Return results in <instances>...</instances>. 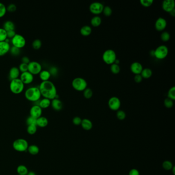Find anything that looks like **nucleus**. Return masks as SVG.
<instances>
[{"label":"nucleus","instance_id":"f257e3e1","mask_svg":"<svg viewBox=\"0 0 175 175\" xmlns=\"http://www.w3.org/2000/svg\"><path fill=\"white\" fill-rule=\"evenodd\" d=\"M41 95L44 98H47L50 100L56 98L57 91L55 85L51 81H42L40 83L39 87Z\"/></svg>","mask_w":175,"mask_h":175},{"label":"nucleus","instance_id":"f03ea898","mask_svg":"<svg viewBox=\"0 0 175 175\" xmlns=\"http://www.w3.org/2000/svg\"><path fill=\"white\" fill-rule=\"evenodd\" d=\"M39 88L36 86L31 87L25 91V97L26 99L31 102H37L41 97Z\"/></svg>","mask_w":175,"mask_h":175},{"label":"nucleus","instance_id":"7ed1b4c3","mask_svg":"<svg viewBox=\"0 0 175 175\" xmlns=\"http://www.w3.org/2000/svg\"><path fill=\"white\" fill-rule=\"evenodd\" d=\"M24 85L20 78H17L11 80L9 84V88L12 93L19 94L23 91Z\"/></svg>","mask_w":175,"mask_h":175},{"label":"nucleus","instance_id":"20e7f679","mask_svg":"<svg viewBox=\"0 0 175 175\" xmlns=\"http://www.w3.org/2000/svg\"><path fill=\"white\" fill-rule=\"evenodd\" d=\"M102 59L107 64H112L117 59V54L115 51L111 49H108L104 51L102 54Z\"/></svg>","mask_w":175,"mask_h":175},{"label":"nucleus","instance_id":"39448f33","mask_svg":"<svg viewBox=\"0 0 175 175\" xmlns=\"http://www.w3.org/2000/svg\"><path fill=\"white\" fill-rule=\"evenodd\" d=\"M12 146L15 150L18 152H24L27 150L29 146L27 140L24 139L20 138L14 141Z\"/></svg>","mask_w":175,"mask_h":175},{"label":"nucleus","instance_id":"423d86ee","mask_svg":"<svg viewBox=\"0 0 175 175\" xmlns=\"http://www.w3.org/2000/svg\"><path fill=\"white\" fill-rule=\"evenodd\" d=\"M72 86L76 91H83L88 87V82L86 80L81 77L75 78L72 81Z\"/></svg>","mask_w":175,"mask_h":175},{"label":"nucleus","instance_id":"0eeeda50","mask_svg":"<svg viewBox=\"0 0 175 175\" xmlns=\"http://www.w3.org/2000/svg\"><path fill=\"white\" fill-rule=\"evenodd\" d=\"M168 54V48L165 45L158 46L154 50V56L159 60L165 58Z\"/></svg>","mask_w":175,"mask_h":175},{"label":"nucleus","instance_id":"6e6552de","mask_svg":"<svg viewBox=\"0 0 175 175\" xmlns=\"http://www.w3.org/2000/svg\"><path fill=\"white\" fill-rule=\"evenodd\" d=\"M12 42L13 46L21 49L25 46L26 41L25 38L23 35L20 34H16L14 37L12 38Z\"/></svg>","mask_w":175,"mask_h":175},{"label":"nucleus","instance_id":"1a4fd4ad","mask_svg":"<svg viewBox=\"0 0 175 175\" xmlns=\"http://www.w3.org/2000/svg\"><path fill=\"white\" fill-rule=\"evenodd\" d=\"M42 70V67L41 64L37 61H32L28 64V71L33 75L39 74Z\"/></svg>","mask_w":175,"mask_h":175},{"label":"nucleus","instance_id":"9d476101","mask_svg":"<svg viewBox=\"0 0 175 175\" xmlns=\"http://www.w3.org/2000/svg\"><path fill=\"white\" fill-rule=\"evenodd\" d=\"M104 7V5L101 2H93L89 5V9L92 13L97 16L102 13Z\"/></svg>","mask_w":175,"mask_h":175},{"label":"nucleus","instance_id":"9b49d317","mask_svg":"<svg viewBox=\"0 0 175 175\" xmlns=\"http://www.w3.org/2000/svg\"><path fill=\"white\" fill-rule=\"evenodd\" d=\"M108 106L112 111H118L121 106V101L117 97L113 96L108 101Z\"/></svg>","mask_w":175,"mask_h":175},{"label":"nucleus","instance_id":"f8f14e48","mask_svg":"<svg viewBox=\"0 0 175 175\" xmlns=\"http://www.w3.org/2000/svg\"><path fill=\"white\" fill-rule=\"evenodd\" d=\"M23 83L24 84H29L32 83L34 80V76L33 74L27 72L22 73L20 74V78Z\"/></svg>","mask_w":175,"mask_h":175},{"label":"nucleus","instance_id":"ddd939ff","mask_svg":"<svg viewBox=\"0 0 175 175\" xmlns=\"http://www.w3.org/2000/svg\"><path fill=\"white\" fill-rule=\"evenodd\" d=\"M42 109L37 104L32 106L30 110V116L35 118L38 119L42 116Z\"/></svg>","mask_w":175,"mask_h":175},{"label":"nucleus","instance_id":"4468645a","mask_svg":"<svg viewBox=\"0 0 175 175\" xmlns=\"http://www.w3.org/2000/svg\"><path fill=\"white\" fill-rule=\"evenodd\" d=\"M175 2L174 0H164L162 2V9L168 12H169L175 9Z\"/></svg>","mask_w":175,"mask_h":175},{"label":"nucleus","instance_id":"2eb2a0df","mask_svg":"<svg viewBox=\"0 0 175 175\" xmlns=\"http://www.w3.org/2000/svg\"><path fill=\"white\" fill-rule=\"evenodd\" d=\"M167 26L166 19L162 17H159L157 19L155 23V28L158 31H163Z\"/></svg>","mask_w":175,"mask_h":175},{"label":"nucleus","instance_id":"dca6fc26","mask_svg":"<svg viewBox=\"0 0 175 175\" xmlns=\"http://www.w3.org/2000/svg\"><path fill=\"white\" fill-rule=\"evenodd\" d=\"M131 72L135 74H140L143 70V66L139 62H134L130 66Z\"/></svg>","mask_w":175,"mask_h":175},{"label":"nucleus","instance_id":"f3484780","mask_svg":"<svg viewBox=\"0 0 175 175\" xmlns=\"http://www.w3.org/2000/svg\"><path fill=\"white\" fill-rule=\"evenodd\" d=\"M9 43L5 41L0 42V56H3L7 54L10 50Z\"/></svg>","mask_w":175,"mask_h":175},{"label":"nucleus","instance_id":"a211bd4d","mask_svg":"<svg viewBox=\"0 0 175 175\" xmlns=\"http://www.w3.org/2000/svg\"><path fill=\"white\" fill-rule=\"evenodd\" d=\"M51 105L54 110L59 111L63 108V103L59 98H54L51 101Z\"/></svg>","mask_w":175,"mask_h":175},{"label":"nucleus","instance_id":"6ab92c4d","mask_svg":"<svg viewBox=\"0 0 175 175\" xmlns=\"http://www.w3.org/2000/svg\"><path fill=\"white\" fill-rule=\"evenodd\" d=\"M20 75V71L19 70L18 67L13 66L9 70V76L11 80L19 78Z\"/></svg>","mask_w":175,"mask_h":175},{"label":"nucleus","instance_id":"aec40b11","mask_svg":"<svg viewBox=\"0 0 175 175\" xmlns=\"http://www.w3.org/2000/svg\"><path fill=\"white\" fill-rule=\"evenodd\" d=\"M48 124V120L46 117L41 116L37 119L36 125L38 127L44 128V127H46Z\"/></svg>","mask_w":175,"mask_h":175},{"label":"nucleus","instance_id":"412c9836","mask_svg":"<svg viewBox=\"0 0 175 175\" xmlns=\"http://www.w3.org/2000/svg\"><path fill=\"white\" fill-rule=\"evenodd\" d=\"M82 128L86 130H89L92 129V123L91 120L88 119H84L82 120V122L81 124Z\"/></svg>","mask_w":175,"mask_h":175},{"label":"nucleus","instance_id":"4be33fe9","mask_svg":"<svg viewBox=\"0 0 175 175\" xmlns=\"http://www.w3.org/2000/svg\"><path fill=\"white\" fill-rule=\"evenodd\" d=\"M51 76L50 71L47 70H42L39 73L40 78L42 81L49 80Z\"/></svg>","mask_w":175,"mask_h":175},{"label":"nucleus","instance_id":"5701e85b","mask_svg":"<svg viewBox=\"0 0 175 175\" xmlns=\"http://www.w3.org/2000/svg\"><path fill=\"white\" fill-rule=\"evenodd\" d=\"M92 32V28L89 25H84L81 28V34L84 36H88L90 35Z\"/></svg>","mask_w":175,"mask_h":175},{"label":"nucleus","instance_id":"b1692460","mask_svg":"<svg viewBox=\"0 0 175 175\" xmlns=\"http://www.w3.org/2000/svg\"><path fill=\"white\" fill-rule=\"evenodd\" d=\"M3 28L6 31H15V25L12 21L10 20L6 21L3 25Z\"/></svg>","mask_w":175,"mask_h":175},{"label":"nucleus","instance_id":"393cba45","mask_svg":"<svg viewBox=\"0 0 175 175\" xmlns=\"http://www.w3.org/2000/svg\"><path fill=\"white\" fill-rule=\"evenodd\" d=\"M51 105V100L48 99L47 98H44L40 100L39 103L38 105L41 107L42 109L43 108H47L50 106Z\"/></svg>","mask_w":175,"mask_h":175},{"label":"nucleus","instance_id":"a878e982","mask_svg":"<svg viewBox=\"0 0 175 175\" xmlns=\"http://www.w3.org/2000/svg\"><path fill=\"white\" fill-rule=\"evenodd\" d=\"M102 23V19L98 16L93 17L91 20V23L93 27L99 26Z\"/></svg>","mask_w":175,"mask_h":175},{"label":"nucleus","instance_id":"bb28decb","mask_svg":"<svg viewBox=\"0 0 175 175\" xmlns=\"http://www.w3.org/2000/svg\"><path fill=\"white\" fill-rule=\"evenodd\" d=\"M140 74L143 78L149 79V78L151 77V76H152L153 72H152L151 69H149V68H145V69H143V70Z\"/></svg>","mask_w":175,"mask_h":175},{"label":"nucleus","instance_id":"cd10ccee","mask_svg":"<svg viewBox=\"0 0 175 175\" xmlns=\"http://www.w3.org/2000/svg\"><path fill=\"white\" fill-rule=\"evenodd\" d=\"M28 152L31 155H37L39 153V148L36 145H31L28 146Z\"/></svg>","mask_w":175,"mask_h":175},{"label":"nucleus","instance_id":"c85d7f7f","mask_svg":"<svg viewBox=\"0 0 175 175\" xmlns=\"http://www.w3.org/2000/svg\"><path fill=\"white\" fill-rule=\"evenodd\" d=\"M17 172L19 175H26L29 172L27 168L24 165H19L17 168Z\"/></svg>","mask_w":175,"mask_h":175},{"label":"nucleus","instance_id":"c756f323","mask_svg":"<svg viewBox=\"0 0 175 175\" xmlns=\"http://www.w3.org/2000/svg\"><path fill=\"white\" fill-rule=\"evenodd\" d=\"M83 92V96L85 98L88 99H89L92 98L93 95V92L92 89L90 88H86V89H84Z\"/></svg>","mask_w":175,"mask_h":175},{"label":"nucleus","instance_id":"7c9ffc66","mask_svg":"<svg viewBox=\"0 0 175 175\" xmlns=\"http://www.w3.org/2000/svg\"><path fill=\"white\" fill-rule=\"evenodd\" d=\"M110 69H111V72L114 74H118L119 73L120 71V66L116 63H114L112 64H111Z\"/></svg>","mask_w":175,"mask_h":175},{"label":"nucleus","instance_id":"2f4dec72","mask_svg":"<svg viewBox=\"0 0 175 175\" xmlns=\"http://www.w3.org/2000/svg\"><path fill=\"white\" fill-rule=\"evenodd\" d=\"M37 131V126L36 125H28L27 131L28 134L31 135L35 134Z\"/></svg>","mask_w":175,"mask_h":175},{"label":"nucleus","instance_id":"473e14b6","mask_svg":"<svg viewBox=\"0 0 175 175\" xmlns=\"http://www.w3.org/2000/svg\"><path fill=\"white\" fill-rule=\"evenodd\" d=\"M42 41L41 40L39 39L35 40L32 43V47L35 50H39L42 46Z\"/></svg>","mask_w":175,"mask_h":175},{"label":"nucleus","instance_id":"72a5a7b5","mask_svg":"<svg viewBox=\"0 0 175 175\" xmlns=\"http://www.w3.org/2000/svg\"><path fill=\"white\" fill-rule=\"evenodd\" d=\"M168 98L171 99L172 100H175V87L172 86L169 88L168 92Z\"/></svg>","mask_w":175,"mask_h":175},{"label":"nucleus","instance_id":"f704fd0d","mask_svg":"<svg viewBox=\"0 0 175 175\" xmlns=\"http://www.w3.org/2000/svg\"><path fill=\"white\" fill-rule=\"evenodd\" d=\"M102 12L105 16L110 17L112 14V10L110 6H105L104 7Z\"/></svg>","mask_w":175,"mask_h":175},{"label":"nucleus","instance_id":"c9c22d12","mask_svg":"<svg viewBox=\"0 0 175 175\" xmlns=\"http://www.w3.org/2000/svg\"><path fill=\"white\" fill-rule=\"evenodd\" d=\"M162 166L164 168V169H165L166 171H169V170L172 169L173 167L174 166H173L172 163L171 161L166 160L163 162Z\"/></svg>","mask_w":175,"mask_h":175},{"label":"nucleus","instance_id":"e433bc0d","mask_svg":"<svg viewBox=\"0 0 175 175\" xmlns=\"http://www.w3.org/2000/svg\"><path fill=\"white\" fill-rule=\"evenodd\" d=\"M161 39L162 40V41L164 42H167L171 38V35L170 34L168 31H163L161 34Z\"/></svg>","mask_w":175,"mask_h":175},{"label":"nucleus","instance_id":"4c0bfd02","mask_svg":"<svg viewBox=\"0 0 175 175\" xmlns=\"http://www.w3.org/2000/svg\"><path fill=\"white\" fill-rule=\"evenodd\" d=\"M7 38V31L3 28H0V42L4 41Z\"/></svg>","mask_w":175,"mask_h":175},{"label":"nucleus","instance_id":"58836bf2","mask_svg":"<svg viewBox=\"0 0 175 175\" xmlns=\"http://www.w3.org/2000/svg\"><path fill=\"white\" fill-rule=\"evenodd\" d=\"M7 8L5 5L0 2V18H2L6 15Z\"/></svg>","mask_w":175,"mask_h":175},{"label":"nucleus","instance_id":"ea45409f","mask_svg":"<svg viewBox=\"0 0 175 175\" xmlns=\"http://www.w3.org/2000/svg\"><path fill=\"white\" fill-rule=\"evenodd\" d=\"M164 105H165L166 108H172L173 106L174 102H173V100L171 99L166 98H165L164 101Z\"/></svg>","mask_w":175,"mask_h":175},{"label":"nucleus","instance_id":"a19ab883","mask_svg":"<svg viewBox=\"0 0 175 175\" xmlns=\"http://www.w3.org/2000/svg\"><path fill=\"white\" fill-rule=\"evenodd\" d=\"M116 115L117 118L120 120H123L126 118V113L122 110H118L117 111Z\"/></svg>","mask_w":175,"mask_h":175},{"label":"nucleus","instance_id":"79ce46f5","mask_svg":"<svg viewBox=\"0 0 175 175\" xmlns=\"http://www.w3.org/2000/svg\"><path fill=\"white\" fill-rule=\"evenodd\" d=\"M37 119L35 118L34 117L31 116H29L28 117L26 120V123L28 125H36L37 124Z\"/></svg>","mask_w":175,"mask_h":175},{"label":"nucleus","instance_id":"37998d69","mask_svg":"<svg viewBox=\"0 0 175 175\" xmlns=\"http://www.w3.org/2000/svg\"><path fill=\"white\" fill-rule=\"evenodd\" d=\"M140 4L144 7H149L153 3V0H140Z\"/></svg>","mask_w":175,"mask_h":175},{"label":"nucleus","instance_id":"c03bdc74","mask_svg":"<svg viewBox=\"0 0 175 175\" xmlns=\"http://www.w3.org/2000/svg\"><path fill=\"white\" fill-rule=\"evenodd\" d=\"M10 51L12 55H18L20 53V49L15 46H12L10 47Z\"/></svg>","mask_w":175,"mask_h":175},{"label":"nucleus","instance_id":"a18cd8bd","mask_svg":"<svg viewBox=\"0 0 175 175\" xmlns=\"http://www.w3.org/2000/svg\"><path fill=\"white\" fill-rule=\"evenodd\" d=\"M19 70L21 72L24 73V72H27L28 71V64L26 63H21L19 65Z\"/></svg>","mask_w":175,"mask_h":175},{"label":"nucleus","instance_id":"49530a36","mask_svg":"<svg viewBox=\"0 0 175 175\" xmlns=\"http://www.w3.org/2000/svg\"><path fill=\"white\" fill-rule=\"evenodd\" d=\"M6 8L8 12H14L17 10V6L15 4H10Z\"/></svg>","mask_w":175,"mask_h":175},{"label":"nucleus","instance_id":"de8ad7c7","mask_svg":"<svg viewBox=\"0 0 175 175\" xmlns=\"http://www.w3.org/2000/svg\"><path fill=\"white\" fill-rule=\"evenodd\" d=\"M82 119L79 117H75L73 119V122L76 125H79L81 124Z\"/></svg>","mask_w":175,"mask_h":175},{"label":"nucleus","instance_id":"09e8293b","mask_svg":"<svg viewBox=\"0 0 175 175\" xmlns=\"http://www.w3.org/2000/svg\"><path fill=\"white\" fill-rule=\"evenodd\" d=\"M134 81L136 83H139L141 82L143 80V78L142 77L141 74H135L134 76Z\"/></svg>","mask_w":175,"mask_h":175},{"label":"nucleus","instance_id":"8fccbe9b","mask_svg":"<svg viewBox=\"0 0 175 175\" xmlns=\"http://www.w3.org/2000/svg\"><path fill=\"white\" fill-rule=\"evenodd\" d=\"M16 35L15 31H7V38H12L14 37L15 35Z\"/></svg>","mask_w":175,"mask_h":175},{"label":"nucleus","instance_id":"3c124183","mask_svg":"<svg viewBox=\"0 0 175 175\" xmlns=\"http://www.w3.org/2000/svg\"><path fill=\"white\" fill-rule=\"evenodd\" d=\"M129 175H140L138 170L137 169H132L130 171Z\"/></svg>","mask_w":175,"mask_h":175},{"label":"nucleus","instance_id":"603ef678","mask_svg":"<svg viewBox=\"0 0 175 175\" xmlns=\"http://www.w3.org/2000/svg\"><path fill=\"white\" fill-rule=\"evenodd\" d=\"M21 61H22V63H26V64H28L31 61H30V59L28 57H27V56H24L22 58Z\"/></svg>","mask_w":175,"mask_h":175},{"label":"nucleus","instance_id":"864d4df0","mask_svg":"<svg viewBox=\"0 0 175 175\" xmlns=\"http://www.w3.org/2000/svg\"><path fill=\"white\" fill-rule=\"evenodd\" d=\"M50 72V73H51V74H57V72H58V70H57V68L55 67H51L50 70H49Z\"/></svg>","mask_w":175,"mask_h":175},{"label":"nucleus","instance_id":"5fc2aeb1","mask_svg":"<svg viewBox=\"0 0 175 175\" xmlns=\"http://www.w3.org/2000/svg\"><path fill=\"white\" fill-rule=\"evenodd\" d=\"M169 13L170 15L172 17H175V9H173V10H172L171 12H169Z\"/></svg>","mask_w":175,"mask_h":175},{"label":"nucleus","instance_id":"6e6d98bb","mask_svg":"<svg viewBox=\"0 0 175 175\" xmlns=\"http://www.w3.org/2000/svg\"><path fill=\"white\" fill-rule=\"evenodd\" d=\"M26 175H36V174L34 172L31 171V172H29L28 173V174Z\"/></svg>","mask_w":175,"mask_h":175},{"label":"nucleus","instance_id":"4d7b16f0","mask_svg":"<svg viewBox=\"0 0 175 175\" xmlns=\"http://www.w3.org/2000/svg\"><path fill=\"white\" fill-rule=\"evenodd\" d=\"M173 171V173L174 174V175H175V166H173L172 168V169Z\"/></svg>","mask_w":175,"mask_h":175},{"label":"nucleus","instance_id":"13d9d810","mask_svg":"<svg viewBox=\"0 0 175 175\" xmlns=\"http://www.w3.org/2000/svg\"></svg>","mask_w":175,"mask_h":175}]
</instances>
